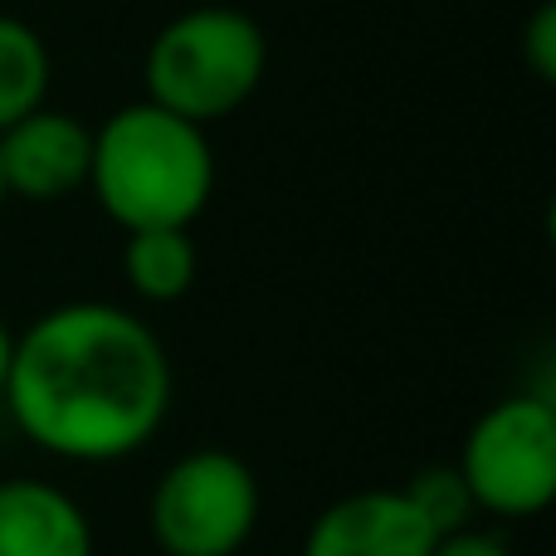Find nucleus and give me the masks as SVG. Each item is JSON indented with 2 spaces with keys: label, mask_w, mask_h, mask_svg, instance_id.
<instances>
[{
  "label": "nucleus",
  "mask_w": 556,
  "mask_h": 556,
  "mask_svg": "<svg viewBox=\"0 0 556 556\" xmlns=\"http://www.w3.org/2000/svg\"><path fill=\"white\" fill-rule=\"evenodd\" d=\"M269 74V35L240 5H195L166 20L142 59L147 103L205 127L235 117Z\"/></svg>",
  "instance_id": "7ed1b4c3"
},
{
  "label": "nucleus",
  "mask_w": 556,
  "mask_h": 556,
  "mask_svg": "<svg viewBox=\"0 0 556 556\" xmlns=\"http://www.w3.org/2000/svg\"><path fill=\"white\" fill-rule=\"evenodd\" d=\"M260 479L230 450H191L156 479L147 532L166 556H235L260 528Z\"/></svg>",
  "instance_id": "39448f33"
},
{
  "label": "nucleus",
  "mask_w": 556,
  "mask_h": 556,
  "mask_svg": "<svg viewBox=\"0 0 556 556\" xmlns=\"http://www.w3.org/2000/svg\"><path fill=\"white\" fill-rule=\"evenodd\" d=\"M401 493L410 498V508L420 513L425 528H430L434 538L464 532V528H473V518H479V508H473V498H469V483L459 479L454 464H430V469L415 473Z\"/></svg>",
  "instance_id": "9b49d317"
},
{
  "label": "nucleus",
  "mask_w": 556,
  "mask_h": 556,
  "mask_svg": "<svg viewBox=\"0 0 556 556\" xmlns=\"http://www.w3.org/2000/svg\"><path fill=\"white\" fill-rule=\"evenodd\" d=\"M123 278L142 303H181L201 278V244L191 230H127Z\"/></svg>",
  "instance_id": "1a4fd4ad"
},
{
  "label": "nucleus",
  "mask_w": 556,
  "mask_h": 556,
  "mask_svg": "<svg viewBox=\"0 0 556 556\" xmlns=\"http://www.w3.org/2000/svg\"><path fill=\"white\" fill-rule=\"evenodd\" d=\"M88 191L123 235L191 230L215 195L211 132L137 98L93 127Z\"/></svg>",
  "instance_id": "f03ea898"
},
{
  "label": "nucleus",
  "mask_w": 556,
  "mask_h": 556,
  "mask_svg": "<svg viewBox=\"0 0 556 556\" xmlns=\"http://www.w3.org/2000/svg\"><path fill=\"white\" fill-rule=\"evenodd\" d=\"M434 542L401 489H362L307 522L298 556H430Z\"/></svg>",
  "instance_id": "0eeeda50"
},
{
  "label": "nucleus",
  "mask_w": 556,
  "mask_h": 556,
  "mask_svg": "<svg viewBox=\"0 0 556 556\" xmlns=\"http://www.w3.org/2000/svg\"><path fill=\"white\" fill-rule=\"evenodd\" d=\"M430 556H513V547L498 538V532H483V528H464L450 532V538L434 542Z\"/></svg>",
  "instance_id": "ddd939ff"
},
{
  "label": "nucleus",
  "mask_w": 556,
  "mask_h": 556,
  "mask_svg": "<svg viewBox=\"0 0 556 556\" xmlns=\"http://www.w3.org/2000/svg\"><path fill=\"white\" fill-rule=\"evenodd\" d=\"M10 356H15V327L0 317V395H5V381H10Z\"/></svg>",
  "instance_id": "4468645a"
},
{
  "label": "nucleus",
  "mask_w": 556,
  "mask_h": 556,
  "mask_svg": "<svg viewBox=\"0 0 556 556\" xmlns=\"http://www.w3.org/2000/svg\"><path fill=\"white\" fill-rule=\"evenodd\" d=\"M454 469L479 513L538 518L556 498V405L532 391L493 401L469 425Z\"/></svg>",
  "instance_id": "20e7f679"
},
{
  "label": "nucleus",
  "mask_w": 556,
  "mask_h": 556,
  "mask_svg": "<svg viewBox=\"0 0 556 556\" xmlns=\"http://www.w3.org/2000/svg\"><path fill=\"white\" fill-rule=\"evenodd\" d=\"M49 84H54V54L45 35L20 15H0V132L45 108Z\"/></svg>",
  "instance_id": "9d476101"
},
{
  "label": "nucleus",
  "mask_w": 556,
  "mask_h": 556,
  "mask_svg": "<svg viewBox=\"0 0 556 556\" xmlns=\"http://www.w3.org/2000/svg\"><path fill=\"white\" fill-rule=\"evenodd\" d=\"M176 376L162 337L132 307L84 298L15 332L5 410L29 444L64 464H117L172 415Z\"/></svg>",
  "instance_id": "f257e3e1"
},
{
  "label": "nucleus",
  "mask_w": 556,
  "mask_h": 556,
  "mask_svg": "<svg viewBox=\"0 0 556 556\" xmlns=\"http://www.w3.org/2000/svg\"><path fill=\"white\" fill-rule=\"evenodd\" d=\"M93 172V127L64 108H35L0 132V181L5 201L54 205L88 191Z\"/></svg>",
  "instance_id": "423d86ee"
},
{
  "label": "nucleus",
  "mask_w": 556,
  "mask_h": 556,
  "mask_svg": "<svg viewBox=\"0 0 556 556\" xmlns=\"http://www.w3.org/2000/svg\"><path fill=\"white\" fill-rule=\"evenodd\" d=\"M0 556H93V522L59 483L0 479Z\"/></svg>",
  "instance_id": "6e6552de"
},
{
  "label": "nucleus",
  "mask_w": 556,
  "mask_h": 556,
  "mask_svg": "<svg viewBox=\"0 0 556 556\" xmlns=\"http://www.w3.org/2000/svg\"><path fill=\"white\" fill-rule=\"evenodd\" d=\"M522 59H528V68L542 78V84L556 78V5L552 0L532 10L528 35H522Z\"/></svg>",
  "instance_id": "f8f14e48"
},
{
  "label": "nucleus",
  "mask_w": 556,
  "mask_h": 556,
  "mask_svg": "<svg viewBox=\"0 0 556 556\" xmlns=\"http://www.w3.org/2000/svg\"><path fill=\"white\" fill-rule=\"evenodd\" d=\"M0 205H5V181H0Z\"/></svg>",
  "instance_id": "2eb2a0df"
}]
</instances>
